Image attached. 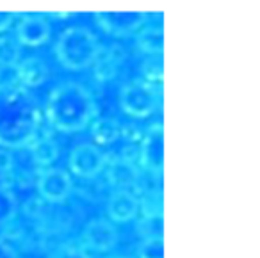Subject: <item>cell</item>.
<instances>
[{"mask_svg":"<svg viewBox=\"0 0 260 258\" xmlns=\"http://www.w3.org/2000/svg\"><path fill=\"white\" fill-rule=\"evenodd\" d=\"M138 47L150 55H160L164 48V33L162 27L145 25L136 36Z\"/></svg>","mask_w":260,"mask_h":258,"instance_id":"cell-16","label":"cell"},{"mask_svg":"<svg viewBox=\"0 0 260 258\" xmlns=\"http://www.w3.org/2000/svg\"><path fill=\"white\" fill-rule=\"evenodd\" d=\"M22 61V45L16 38H0V70L16 68Z\"/></svg>","mask_w":260,"mask_h":258,"instance_id":"cell-18","label":"cell"},{"mask_svg":"<svg viewBox=\"0 0 260 258\" xmlns=\"http://www.w3.org/2000/svg\"><path fill=\"white\" fill-rule=\"evenodd\" d=\"M138 258H164L162 235L143 239V242L138 246Z\"/></svg>","mask_w":260,"mask_h":258,"instance_id":"cell-20","label":"cell"},{"mask_svg":"<svg viewBox=\"0 0 260 258\" xmlns=\"http://www.w3.org/2000/svg\"><path fill=\"white\" fill-rule=\"evenodd\" d=\"M109 164V155L96 144H77L68 157L70 171L80 178H94Z\"/></svg>","mask_w":260,"mask_h":258,"instance_id":"cell-6","label":"cell"},{"mask_svg":"<svg viewBox=\"0 0 260 258\" xmlns=\"http://www.w3.org/2000/svg\"><path fill=\"white\" fill-rule=\"evenodd\" d=\"M16 40L25 47H41L50 40V23L43 15H23L16 23Z\"/></svg>","mask_w":260,"mask_h":258,"instance_id":"cell-10","label":"cell"},{"mask_svg":"<svg viewBox=\"0 0 260 258\" xmlns=\"http://www.w3.org/2000/svg\"><path fill=\"white\" fill-rule=\"evenodd\" d=\"M138 230L145 239L162 235V215H143Z\"/></svg>","mask_w":260,"mask_h":258,"instance_id":"cell-22","label":"cell"},{"mask_svg":"<svg viewBox=\"0 0 260 258\" xmlns=\"http://www.w3.org/2000/svg\"><path fill=\"white\" fill-rule=\"evenodd\" d=\"M119 107L126 116L132 118H148L157 111L160 102V93L155 84H150L143 79H134L123 84L119 89Z\"/></svg>","mask_w":260,"mask_h":258,"instance_id":"cell-4","label":"cell"},{"mask_svg":"<svg viewBox=\"0 0 260 258\" xmlns=\"http://www.w3.org/2000/svg\"><path fill=\"white\" fill-rule=\"evenodd\" d=\"M139 168L134 164V160L126 155L114 157L107 164V178L118 189H128L139 182Z\"/></svg>","mask_w":260,"mask_h":258,"instance_id":"cell-12","label":"cell"},{"mask_svg":"<svg viewBox=\"0 0 260 258\" xmlns=\"http://www.w3.org/2000/svg\"><path fill=\"white\" fill-rule=\"evenodd\" d=\"M38 192L45 201L50 203H61L72 194L73 190V180L70 173L59 168H45L38 176Z\"/></svg>","mask_w":260,"mask_h":258,"instance_id":"cell-8","label":"cell"},{"mask_svg":"<svg viewBox=\"0 0 260 258\" xmlns=\"http://www.w3.org/2000/svg\"><path fill=\"white\" fill-rule=\"evenodd\" d=\"M48 66L45 64V61H41L36 55H30L20 61V64L16 66V79L22 86L25 87H38L41 84L47 82L48 79Z\"/></svg>","mask_w":260,"mask_h":258,"instance_id":"cell-13","label":"cell"},{"mask_svg":"<svg viewBox=\"0 0 260 258\" xmlns=\"http://www.w3.org/2000/svg\"><path fill=\"white\" fill-rule=\"evenodd\" d=\"M141 75L143 80L150 84H155L162 80V59L160 55H150L141 64Z\"/></svg>","mask_w":260,"mask_h":258,"instance_id":"cell-21","label":"cell"},{"mask_svg":"<svg viewBox=\"0 0 260 258\" xmlns=\"http://www.w3.org/2000/svg\"><path fill=\"white\" fill-rule=\"evenodd\" d=\"M0 258H20V256L11 244L6 242L4 239H0Z\"/></svg>","mask_w":260,"mask_h":258,"instance_id":"cell-25","label":"cell"},{"mask_svg":"<svg viewBox=\"0 0 260 258\" xmlns=\"http://www.w3.org/2000/svg\"><path fill=\"white\" fill-rule=\"evenodd\" d=\"M94 22L102 30L118 38L132 36L143 29L148 22L145 11H98L94 13Z\"/></svg>","mask_w":260,"mask_h":258,"instance_id":"cell-5","label":"cell"},{"mask_svg":"<svg viewBox=\"0 0 260 258\" xmlns=\"http://www.w3.org/2000/svg\"><path fill=\"white\" fill-rule=\"evenodd\" d=\"M38 98L16 80L0 82V148L18 150L38 139L41 126Z\"/></svg>","mask_w":260,"mask_h":258,"instance_id":"cell-1","label":"cell"},{"mask_svg":"<svg viewBox=\"0 0 260 258\" xmlns=\"http://www.w3.org/2000/svg\"><path fill=\"white\" fill-rule=\"evenodd\" d=\"M30 153H32V158L36 164L50 168L52 162L59 157V146L52 137H38L30 144Z\"/></svg>","mask_w":260,"mask_h":258,"instance_id":"cell-17","label":"cell"},{"mask_svg":"<svg viewBox=\"0 0 260 258\" xmlns=\"http://www.w3.org/2000/svg\"><path fill=\"white\" fill-rule=\"evenodd\" d=\"M123 134V126L114 118H96L91 125V136L96 144H112Z\"/></svg>","mask_w":260,"mask_h":258,"instance_id":"cell-15","label":"cell"},{"mask_svg":"<svg viewBox=\"0 0 260 258\" xmlns=\"http://www.w3.org/2000/svg\"><path fill=\"white\" fill-rule=\"evenodd\" d=\"M118 240H119L118 228H116L111 219H104V217L91 219L82 233L84 247L94 251V253H107V251L114 249Z\"/></svg>","mask_w":260,"mask_h":258,"instance_id":"cell-9","label":"cell"},{"mask_svg":"<svg viewBox=\"0 0 260 258\" xmlns=\"http://www.w3.org/2000/svg\"><path fill=\"white\" fill-rule=\"evenodd\" d=\"M139 164L152 175H162L164 164V128L162 123H152L143 132L139 144Z\"/></svg>","mask_w":260,"mask_h":258,"instance_id":"cell-7","label":"cell"},{"mask_svg":"<svg viewBox=\"0 0 260 258\" xmlns=\"http://www.w3.org/2000/svg\"><path fill=\"white\" fill-rule=\"evenodd\" d=\"M57 61L64 68L79 72L94 64L102 52V43L93 30L82 25H73L59 34L54 45Z\"/></svg>","mask_w":260,"mask_h":258,"instance_id":"cell-3","label":"cell"},{"mask_svg":"<svg viewBox=\"0 0 260 258\" xmlns=\"http://www.w3.org/2000/svg\"><path fill=\"white\" fill-rule=\"evenodd\" d=\"M16 214H18L16 194L8 185H0V228L13 222Z\"/></svg>","mask_w":260,"mask_h":258,"instance_id":"cell-19","label":"cell"},{"mask_svg":"<svg viewBox=\"0 0 260 258\" xmlns=\"http://www.w3.org/2000/svg\"><path fill=\"white\" fill-rule=\"evenodd\" d=\"M125 59V50L119 45H112L109 48H102L100 55L94 61V77L98 80H109L118 73Z\"/></svg>","mask_w":260,"mask_h":258,"instance_id":"cell-14","label":"cell"},{"mask_svg":"<svg viewBox=\"0 0 260 258\" xmlns=\"http://www.w3.org/2000/svg\"><path fill=\"white\" fill-rule=\"evenodd\" d=\"M15 18H16V13H13V11H0V33L8 30L9 27L13 25Z\"/></svg>","mask_w":260,"mask_h":258,"instance_id":"cell-24","label":"cell"},{"mask_svg":"<svg viewBox=\"0 0 260 258\" xmlns=\"http://www.w3.org/2000/svg\"><path fill=\"white\" fill-rule=\"evenodd\" d=\"M15 160H13V155L6 148H0V173H8L13 169Z\"/></svg>","mask_w":260,"mask_h":258,"instance_id":"cell-23","label":"cell"},{"mask_svg":"<svg viewBox=\"0 0 260 258\" xmlns=\"http://www.w3.org/2000/svg\"><path fill=\"white\" fill-rule=\"evenodd\" d=\"M45 116L55 130L80 132L98 118V105L86 86L66 80L50 91L45 102Z\"/></svg>","mask_w":260,"mask_h":258,"instance_id":"cell-2","label":"cell"},{"mask_svg":"<svg viewBox=\"0 0 260 258\" xmlns=\"http://www.w3.org/2000/svg\"><path fill=\"white\" fill-rule=\"evenodd\" d=\"M107 258H130L126 254H112V256H107Z\"/></svg>","mask_w":260,"mask_h":258,"instance_id":"cell-26","label":"cell"},{"mask_svg":"<svg viewBox=\"0 0 260 258\" xmlns=\"http://www.w3.org/2000/svg\"><path fill=\"white\" fill-rule=\"evenodd\" d=\"M141 210V200L130 189H116L109 196L107 215L112 222H128L138 217Z\"/></svg>","mask_w":260,"mask_h":258,"instance_id":"cell-11","label":"cell"},{"mask_svg":"<svg viewBox=\"0 0 260 258\" xmlns=\"http://www.w3.org/2000/svg\"><path fill=\"white\" fill-rule=\"evenodd\" d=\"M48 258H62V256H59V254H50Z\"/></svg>","mask_w":260,"mask_h":258,"instance_id":"cell-27","label":"cell"}]
</instances>
